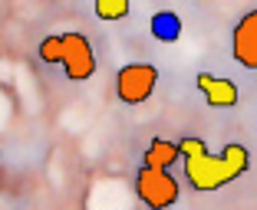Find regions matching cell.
Masks as SVG:
<instances>
[{
	"label": "cell",
	"mask_w": 257,
	"mask_h": 210,
	"mask_svg": "<svg viewBox=\"0 0 257 210\" xmlns=\"http://www.w3.org/2000/svg\"><path fill=\"white\" fill-rule=\"evenodd\" d=\"M178 148H182L185 178L195 190H218L231 180H237L250 168V151L237 142L224 144L221 154H211L201 138H182Z\"/></svg>",
	"instance_id": "6da1fadb"
},
{
	"label": "cell",
	"mask_w": 257,
	"mask_h": 210,
	"mask_svg": "<svg viewBox=\"0 0 257 210\" xmlns=\"http://www.w3.org/2000/svg\"><path fill=\"white\" fill-rule=\"evenodd\" d=\"M136 194L149 210H168V207L178 204V180L165 168L142 164L136 174Z\"/></svg>",
	"instance_id": "7a4b0ae2"
},
{
	"label": "cell",
	"mask_w": 257,
	"mask_h": 210,
	"mask_svg": "<svg viewBox=\"0 0 257 210\" xmlns=\"http://www.w3.org/2000/svg\"><path fill=\"white\" fill-rule=\"evenodd\" d=\"M159 86V69L152 62H128L115 72V96L125 105H142Z\"/></svg>",
	"instance_id": "3957f363"
},
{
	"label": "cell",
	"mask_w": 257,
	"mask_h": 210,
	"mask_svg": "<svg viewBox=\"0 0 257 210\" xmlns=\"http://www.w3.org/2000/svg\"><path fill=\"white\" fill-rule=\"evenodd\" d=\"M63 72L73 82H86L96 72V52L83 33H63Z\"/></svg>",
	"instance_id": "277c9868"
},
{
	"label": "cell",
	"mask_w": 257,
	"mask_h": 210,
	"mask_svg": "<svg viewBox=\"0 0 257 210\" xmlns=\"http://www.w3.org/2000/svg\"><path fill=\"white\" fill-rule=\"evenodd\" d=\"M231 52H234L237 66L257 69V7L237 20L234 33H231Z\"/></svg>",
	"instance_id": "5b68a950"
},
{
	"label": "cell",
	"mask_w": 257,
	"mask_h": 210,
	"mask_svg": "<svg viewBox=\"0 0 257 210\" xmlns=\"http://www.w3.org/2000/svg\"><path fill=\"white\" fill-rule=\"evenodd\" d=\"M198 89L204 92L211 108H234L237 105V86L231 79H221L211 72H198Z\"/></svg>",
	"instance_id": "8992f818"
},
{
	"label": "cell",
	"mask_w": 257,
	"mask_h": 210,
	"mask_svg": "<svg viewBox=\"0 0 257 210\" xmlns=\"http://www.w3.org/2000/svg\"><path fill=\"white\" fill-rule=\"evenodd\" d=\"M182 158V148H178V142H165V138H155V142L145 148V158H142V164L149 168H172L175 161Z\"/></svg>",
	"instance_id": "52a82bcc"
},
{
	"label": "cell",
	"mask_w": 257,
	"mask_h": 210,
	"mask_svg": "<svg viewBox=\"0 0 257 210\" xmlns=\"http://www.w3.org/2000/svg\"><path fill=\"white\" fill-rule=\"evenodd\" d=\"M152 36L162 40V43H175L182 36V20L172 14V10H162V14L152 16Z\"/></svg>",
	"instance_id": "ba28073f"
},
{
	"label": "cell",
	"mask_w": 257,
	"mask_h": 210,
	"mask_svg": "<svg viewBox=\"0 0 257 210\" xmlns=\"http://www.w3.org/2000/svg\"><path fill=\"white\" fill-rule=\"evenodd\" d=\"M92 10H96L99 20H125L128 10H132V0H92Z\"/></svg>",
	"instance_id": "9c48e42d"
},
{
	"label": "cell",
	"mask_w": 257,
	"mask_h": 210,
	"mask_svg": "<svg viewBox=\"0 0 257 210\" xmlns=\"http://www.w3.org/2000/svg\"><path fill=\"white\" fill-rule=\"evenodd\" d=\"M40 60L46 62V66H63V33L60 36H46L40 40Z\"/></svg>",
	"instance_id": "30bf717a"
}]
</instances>
